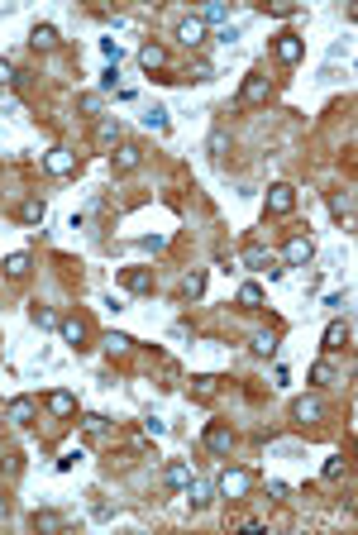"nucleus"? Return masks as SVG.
<instances>
[{
	"label": "nucleus",
	"mask_w": 358,
	"mask_h": 535,
	"mask_svg": "<svg viewBox=\"0 0 358 535\" xmlns=\"http://www.w3.org/2000/svg\"><path fill=\"white\" fill-rule=\"evenodd\" d=\"M268 96H273V81L263 77V72H248V77H244V91H239V101H234V106H239V110L263 106Z\"/></svg>",
	"instance_id": "f257e3e1"
},
{
	"label": "nucleus",
	"mask_w": 358,
	"mask_h": 535,
	"mask_svg": "<svg viewBox=\"0 0 358 535\" xmlns=\"http://www.w3.org/2000/svg\"><path fill=\"white\" fill-rule=\"evenodd\" d=\"M282 258H287L292 268H306L310 258H315V244H310V235H292V239H287V249H282Z\"/></svg>",
	"instance_id": "f03ea898"
},
{
	"label": "nucleus",
	"mask_w": 358,
	"mask_h": 535,
	"mask_svg": "<svg viewBox=\"0 0 358 535\" xmlns=\"http://www.w3.org/2000/svg\"><path fill=\"white\" fill-rule=\"evenodd\" d=\"M239 258H244V268H253V272H268V277H277V272H282V268H277V258L263 249V244H248Z\"/></svg>",
	"instance_id": "7ed1b4c3"
},
{
	"label": "nucleus",
	"mask_w": 358,
	"mask_h": 535,
	"mask_svg": "<svg viewBox=\"0 0 358 535\" xmlns=\"http://www.w3.org/2000/svg\"><path fill=\"white\" fill-rule=\"evenodd\" d=\"M248 487H253V473H248V468H229V473H220V497H229V502L244 497Z\"/></svg>",
	"instance_id": "20e7f679"
},
{
	"label": "nucleus",
	"mask_w": 358,
	"mask_h": 535,
	"mask_svg": "<svg viewBox=\"0 0 358 535\" xmlns=\"http://www.w3.org/2000/svg\"><path fill=\"white\" fill-rule=\"evenodd\" d=\"M43 162H48V172H53V177H77V167H82L72 148H53V153H43Z\"/></svg>",
	"instance_id": "39448f33"
},
{
	"label": "nucleus",
	"mask_w": 358,
	"mask_h": 535,
	"mask_svg": "<svg viewBox=\"0 0 358 535\" xmlns=\"http://www.w3.org/2000/svg\"><path fill=\"white\" fill-rule=\"evenodd\" d=\"M292 211H296V191L287 187V182L268 187V215H292Z\"/></svg>",
	"instance_id": "423d86ee"
},
{
	"label": "nucleus",
	"mask_w": 358,
	"mask_h": 535,
	"mask_svg": "<svg viewBox=\"0 0 358 535\" xmlns=\"http://www.w3.org/2000/svg\"><path fill=\"white\" fill-rule=\"evenodd\" d=\"M292 416H296L301 426H315V421H325V401L320 397H296L292 401Z\"/></svg>",
	"instance_id": "0eeeda50"
},
{
	"label": "nucleus",
	"mask_w": 358,
	"mask_h": 535,
	"mask_svg": "<svg viewBox=\"0 0 358 535\" xmlns=\"http://www.w3.org/2000/svg\"><path fill=\"white\" fill-rule=\"evenodd\" d=\"M177 43H187V48H201V43H206V20H201V15H187V20L177 25Z\"/></svg>",
	"instance_id": "6e6552de"
},
{
	"label": "nucleus",
	"mask_w": 358,
	"mask_h": 535,
	"mask_svg": "<svg viewBox=\"0 0 358 535\" xmlns=\"http://www.w3.org/2000/svg\"><path fill=\"white\" fill-rule=\"evenodd\" d=\"M138 162H143V153H138L134 144H120V148L110 153V172H115V177H124V172H134Z\"/></svg>",
	"instance_id": "1a4fd4ad"
},
{
	"label": "nucleus",
	"mask_w": 358,
	"mask_h": 535,
	"mask_svg": "<svg viewBox=\"0 0 358 535\" xmlns=\"http://www.w3.org/2000/svg\"><path fill=\"white\" fill-rule=\"evenodd\" d=\"M273 53L292 67V62H301V53H306V43L296 39V34H277V43H273Z\"/></svg>",
	"instance_id": "9d476101"
},
{
	"label": "nucleus",
	"mask_w": 358,
	"mask_h": 535,
	"mask_svg": "<svg viewBox=\"0 0 358 535\" xmlns=\"http://www.w3.org/2000/svg\"><path fill=\"white\" fill-rule=\"evenodd\" d=\"M330 211H334V220H339L344 230H354V191H334Z\"/></svg>",
	"instance_id": "9b49d317"
},
{
	"label": "nucleus",
	"mask_w": 358,
	"mask_h": 535,
	"mask_svg": "<svg viewBox=\"0 0 358 535\" xmlns=\"http://www.w3.org/2000/svg\"><path fill=\"white\" fill-rule=\"evenodd\" d=\"M206 450H210V454H229V450H234V430L229 426H210L206 430Z\"/></svg>",
	"instance_id": "f8f14e48"
},
{
	"label": "nucleus",
	"mask_w": 358,
	"mask_h": 535,
	"mask_svg": "<svg viewBox=\"0 0 358 535\" xmlns=\"http://www.w3.org/2000/svg\"><path fill=\"white\" fill-rule=\"evenodd\" d=\"M120 282H124V287H129V292H153V272H148V268H124V277H120Z\"/></svg>",
	"instance_id": "ddd939ff"
},
{
	"label": "nucleus",
	"mask_w": 358,
	"mask_h": 535,
	"mask_svg": "<svg viewBox=\"0 0 358 535\" xmlns=\"http://www.w3.org/2000/svg\"><path fill=\"white\" fill-rule=\"evenodd\" d=\"M57 335H62L67 345H77V349H82V340H86V325L77 321V316H62V321H57Z\"/></svg>",
	"instance_id": "4468645a"
},
{
	"label": "nucleus",
	"mask_w": 358,
	"mask_h": 535,
	"mask_svg": "<svg viewBox=\"0 0 358 535\" xmlns=\"http://www.w3.org/2000/svg\"><path fill=\"white\" fill-rule=\"evenodd\" d=\"M138 62H143L148 72H158V67H167V48L163 43H143V48H138Z\"/></svg>",
	"instance_id": "2eb2a0df"
},
{
	"label": "nucleus",
	"mask_w": 358,
	"mask_h": 535,
	"mask_svg": "<svg viewBox=\"0 0 358 535\" xmlns=\"http://www.w3.org/2000/svg\"><path fill=\"white\" fill-rule=\"evenodd\" d=\"M5 416H10L15 426H29V421H34V397H15V401H10V411H5Z\"/></svg>",
	"instance_id": "dca6fc26"
},
{
	"label": "nucleus",
	"mask_w": 358,
	"mask_h": 535,
	"mask_svg": "<svg viewBox=\"0 0 358 535\" xmlns=\"http://www.w3.org/2000/svg\"><path fill=\"white\" fill-rule=\"evenodd\" d=\"M62 526H67V516H62V511H34V531H62Z\"/></svg>",
	"instance_id": "f3484780"
},
{
	"label": "nucleus",
	"mask_w": 358,
	"mask_h": 535,
	"mask_svg": "<svg viewBox=\"0 0 358 535\" xmlns=\"http://www.w3.org/2000/svg\"><path fill=\"white\" fill-rule=\"evenodd\" d=\"M29 43L48 53V48H57V29H53V25H34V34H29Z\"/></svg>",
	"instance_id": "a211bd4d"
},
{
	"label": "nucleus",
	"mask_w": 358,
	"mask_h": 535,
	"mask_svg": "<svg viewBox=\"0 0 358 535\" xmlns=\"http://www.w3.org/2000/svg\"><path fill=\"white\" fill-rule=\"evenodd\" d=\"M182 492H187V502H192V507H206V502H210V482H201L196 473H192V482H187Z\"/></svg>",
	"instance_id": "6ab92c4d"
},
{
	"label": "nucleus",
	"mask_w": 358,
	"mask_h": 535,
	"mask_svg": "<svg viewBox=\"0 0 358 535\" xmlns=\"http://www.w3.org/2000/svg\"><path fill=\"white\" fill-rule=\"evenodd\" d=\"M167 487H177V492H182V487H187V482H192V464H167Z\"/></svg>",
	"instance_id": "aec40b11"
},
{
	"label": "nucleus",
	"mask_w": 358,
	"mask_h": 535,
	"mask_svg": "<svg viewBox=\"0 0 358 535\" xmlns=\"http://www.w3.org/2000/svg\"><path fill=\"white\" fill-rule=\"evenodd\" d=\"M344 345H349V325H344V321H330V330H325V349L334 354V349H344Z\"/></svg>",
	"instance_id": "412c9836"
},
{
	"label": "nucleus",
	"mask_w": 358,
	"mask_h": 535,
	"mask_svg": "<svg viewBox=\"0 0 358 535\" xmlns=\"http://www.w3.org/2000/svg\"><path fill=\"white\" fill-rule=\"evenodd\" d=\"M48 411H53V416H72V411H77L72 392H48Z\"/></svg>",
	"instance_id": "4be33fe9"
},
{
	"label": "nucleus",
	"mask_w": 358,
	"mask_h": 535,
	"mask_svg": "<svg viewBox=\"0 0 358 535\" xmlns=\"http://www.w3.org/2000/svg\"><path fill=\"white\" fill-rule=\"evenodd\" d=\"M239 306H244V311H258V306H263V287H258V282H244V287H239Z\"/></svg>",
	"instance_id": "5701e85b"
},
{
	"label": "nucleus",
	"mask_w": 358,
	"mask_h": 535,
	"mask_svg": "<svg viewBox=\"0 0 358 535\" xmlns=\"http://www.w3.org/2000/svg\"><path fill=\"white\" fill-rule=\"evenodd\" d=\"M201 292H206V272H187V277H182V296H187V301H196Z\"/></svg>",
	"instance_id": "b1692460"
},
{
	"label": "nucleus",
	"mask_w": 358,
	"mask_h": 535,
	"mask_svg": "<svg viewBox=\"0 0 358 535\" xmlns=\"http://www.w3.org/2000/svg\"><path fill=\"white\" fill-rule=\"evenodd\" d=\"M43 215H48L43 201H24V206H20V220H24V225H43Z\"/></svg>",
	"instance_id": "393cba45"
},
{
	"label": "nucleus",
	"mask_w": 358,
	"mask_h": 535,
	"mask_svg": "<svg viewBox=\"0 0 358 535\" xmlns=\"http://www.w3.org/2000/svg\"><path fill=\"white\" fill-rule=\"evenodd\" d=\"M57 321H62V316H57L53 306H34V325H38V330H57Z\"/></svg>",
	"instance_id": "a878e982"
},
{
	"label": "nucleus",
	"mask_w": 358,
	"mask_h": 535,
	"mask_svg": "<svg viewBox=\"0 0 358 535\" xmlns=\"http://www.w3.org/2000/svg\"><path fill=\"white\" fill-rule=\"evenodd\" d=\"M224 148H229V134L224 130H215L210 139H206V153H210V158H224Z\"/></svg>",
	"instance_id": "bb28decb"
},
{
	"label": "nucleus",
	"mask_w": 358,
	"mask_h": 535,
	"mask_svg": "<svg viewBox=\"0 0 358 535\" xmlns=\"http://www.w3.org/2000/svg\"><path fill=\"white\" fill-rule=\"evenodd\" d=\"M29 272V253H10L5 258V277H24Z\"/></svg>",
	"instance_id": "cd10ccee"
},
{
	"label": "nucleus",
	"mask_w": 358,
	"mask_h": 535,
	"mask_svg": "<svg viewBox=\"0 0 358 535\" xmlns=\"http://www.w3.org/2000/svg\"><path fill=\"white\" fill-rule=\"evenodd\" d=\"M120 134H124V125H120V120H101V130H96V139H101V144H115Z\"/></svg>",
	"instance_id": "c85d7f7f"
},
{
	"label": "nucleus",
	"mask_w": 358,
	"mask_h": 535,
	"mask_svg": "<svg viewBox=\"0 0 358 535\" xmlns=\"http://www.w3.org/2000/svg\"><path fill=\"white\" fill-rule=\"evenodd\" d=\"M344 468H349V464H344V454L325 459V482H339V478H344Z\"/></svg>",
	"instance_id": "c756f323"
},
{
	"label": "nucleus",
	"mask_w": 358,
	"mask_h": 535,
	"mask_svg": "<svg viewBox=\"0 0 358 535\" xmlns=\"http://www.w3.org/2000/svg\"><path fill=\"white\" fill-rule=\"evenodd\" d=\"M143 125H148V130H158V134H163V130H167V110H163V106H153L148 115H143Z\"/></svg>",
	"instance_id": "7c9ffc66"
},
{
	"label": "nucleus",
	"mask_w": 358,
	"mask_h": 535,
	"mask_svg": "<svg viewBox=\"0 0 358 535\" xmlns=\"http://www.w3.org/2000/svg\"><path fill=\"white\" fill-rule=\"evenodd\" d=\"M124 349H129V335L110 330V335H106V354H124Z\"/></svg>",
	"instance_id": "2f4dec72"
},
{
	"label": "nucleus",
	"mask_w": 358,
	"mask_h": 535,
	"mask_svg": "<svg viewBox=\"0 0 358 535\" xmlns=\"http://www.w3.org/2000/svg\"><path fill=\"white\" fill-rule=\"evenodd\" d=\"M215 382H220V377H196V382H192V392H196L201 401H206V397H215Z\"/></svg>",
	"instance_id": "473e14b6"
},
{
	"label": "nucleus",
	"mask_w": 358,
	"mask_h": 535,
	"mask_svg": "<svg viewBox=\"0 0 358 535\" xmlns=\"http://www.w3.org/2000/svg\"><path fill=\"white\" fill-rule=\"evenodd\" d=\"M273 349H277V340H273V335H253V354H263V359H273Z\"/></svg>",
	"instance_id": "72a5a7b5"
},
{
	"label": "nucleus",
	"mask_w": 358,
	"mask_h": 535,
	"mask_svg": "<svg viewBox=\"0 0 358 535\" xmlns=\"http://www.w3.org/2000/svg\"><path fill=\"white\" fill-rule=\"evenodd\" d=\"M77 110H82V115H101V96H96V91H86L82 101H77Z\"/></svg>",
	"instance_id": "f704fd0d"
},
{
	"label": "nucleus",
	"mask_w": 358,
	"mask_h": 535,
	"mask_svg": "<svg viewBox=\"0 0 358 535\" xmlns=\"http://www.w3.org/2000/svg\"><path fill=\"white\" fill-rule=\"evenodd\" d=\"M330 377H334V368H330V363H325V359H320V363L310 368V382H330Z\"/></svg>",
	"instance_id": "c9c22d12"
},
{
	"label": "nucleus",
	"mask_w": 358,
	"mask_h": 535,
	"mask_svg": "<svg viewBox=\"0 0 358 535\" xmlns=\"http://www.w3.org/2000/svg\"><path fill=\"white\" fill-rule=\"evenodd\" d=\"M82 430L86 435H101V430H106V416H82Z\"/></svg>",
	"instance_id": "e433bc0d"
},
{
	"label": "nucleus",
	"mask_w": 358,
	"mask_h": 535,
	"mask_svg": "<svg viewBox=\"0 0 358 535\" xmlns=\"http://www.w3.org/2000/svg\"><path fill=\"white\" fill-rule=\"evenodd\" d=\"M224 15H229L224 5H206V10H201V20H206V25H215V20H224Z\"/></svg>",
	"instance_id": "4c0bfd02"
},
{
	"label": "nucleus",
	"mask_w": 358,
	"mask_h": 535,
	"mask_svg": "<svg viewBox=\"0 0 358 535\" xmlns=\"http://www.w3.org/2000/svg\"><path fill=\"white\" fill-rule=\"evenodd\" d=\"M77 459H82V454H77V450H67V454L57 459V468H62V473H67V468H77Z\"/></svg>",
	"instance_id": "58836bf2"
},
{
	"label": "nucleus",
	"mask_w": 358,
	"mask_h": 535,
	"mask_svg": "<svg viewBox=\"0 0 358 535\" xmlns=\"http://www.w3.org/2000/svg\"><path fill=\"white\" fill-rule=\"evenodd\" d=\"M143 249H148V253H163L167 239H163V235H153V239H143Z\"/></svg>",
	"instance_id": "ea45409f"
},
{
	"label": "nucleus",
	"mask_w": 358,
	"mask_h": 535,
	"mask_svg": "<svg viewBox=\"0 0 358 535\" xmlns=\"http://www.w3.org/2000/svg\"><path fill=\"white\" fill-rule=\"evenodd\" d=\"M101 53L110 57V62H120V43H115V39H106V43H101Z\"/></svg>",
	"instance_id": "a19ab883"
},
{
	"label": "nucleus",
	"mask_w": 358,
	"mask_h": 535,
	"mask_svg": "<svg viewBox=\"0 0 358 535\" xmlns=\"http://www.w3.org/2000/svg\"><path fill=\"white\" fill-rule=\"evenodd\" d=\"M287 382H292V373H287V368L277 363V368H273V387H287Z\"/></svg>",
	"instance_id": "79ce46f5"
},
{
	"label": "nucleus",
	"mask_w": 358,
	"mask_h": 535,
	"mask_svg": "<svg viewBox=\"0 0 358 535\" xmlns=\"http://www.w3.org/2000/svg\"><path fill=\"white\" fill-rule=\"evenodd\" d=\"M10 81H15V67H10V62L0 57V86H10Z\"/></svg>",
	"instance_id": "37998d69"
},
{
	"label": "nucleus",
	"mask_w": 358,
	"mask_h": 535,
	"mask_svg": "<svg viewBox=\"0 0 358 535\" xmlns=\"http://www.w3.org/2000/svg\"><path fill=\"white\" fill-rule=\"evenodd\" d=\"M5 516H10V507H5V497H0V521H5Z\"/></svg>",
	"instance_id": "c03bdc74"
}]
</instances>
